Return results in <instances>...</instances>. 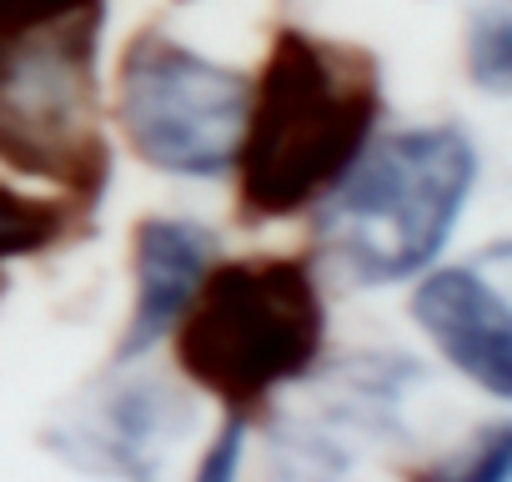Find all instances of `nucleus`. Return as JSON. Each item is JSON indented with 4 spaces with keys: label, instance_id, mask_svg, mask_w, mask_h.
Masks as SVG:
<instances>
[{
    "label": "nucleus",
    "instance_id": "obj_1",
    "mask_svg": "<svg viewBox=\"0 0 512 482\" xmlns=\"http://www.w3.org/2000/svg\"><path fill=\"white\" fill-rule=\"evenodd\" d=\"M382 131V71L362 46L312 31H277L251 81L236 141V201L246 221L312 211Z\"/></svg>",
    "mask_w": 512,
    "mask_h": 482
},
{
    "label": "nucleus",
    "instance_id": "obj_2",
    "mask_svg": "<svg viewBox=\"0 0 512 482\" xmlns=\"http://www.w3.org/2000/svg\"><path fill=\"white\" fill-rule=\"evenodd\" d=\"M482 181V146L462 121L377 131L312 206L322 252L357 287L417 282L447 252Z\"/></svg>",
    "mask_w": 512,
    "mask_h": 482
},
{
    "label": "nucleus",
    "instance_id": "obj_3",
    "mask_svg": "<svg viewBox=\"0 0 512 482\" xmlns=\"http://www.w3.org/2000/svg\"><path fill=\"white\" fill-rule=\"evenodd\" d=\"M176 367L226 412H251L317 372L327 297L307 257L211 262L171 327Z\"/></svg>",
    "mask_w": 512,
    "mask_h": 482
},
{
    "label": "nucleus",
    "instance_id": "obj_4",
    "mask_svg": "<svg viewBox=\"0 0 512 482\" xmlns=\"http://www.w3.org/2000/svg\"><path fill=\"white\" fill-rule=\"evenodd\" d=\"M246 101L251 76L161 31H141L116 61V126L171 181L231 176Z\"/></svg>",
    "mask_w": 512,
    "mask_h": 482
},
{
    "label": "nucleus",
    "instance_id": "obj_5",
    "mask_svg": "<svg viewBox=\"0 0 512 482\" xmlns=\"http://www.w3.org/2000/svg\"><path fill=\"white\" fill-rule=\"evenodd\" d=\"M91 41L0 31V161L21 176L86 186L106 176V156L86 126Z\"/></svg>",
    "mask_w": 512,
    "mask_h": 482
},
{
    "label": "nucleus",
    "instance_id": "obj_6",
    "mask_svg": "<svg viewBox=\"0 0 512 482\" xmlns=\"http://www.w3.org/2000/svg\"><path fill=\"white\" fill-rule=\"evenodd\" d=\"M507 252H487L457 267H427L412 287V322L432 337L452 372L482 387L492 402L512 397V307Z\"/></svg>",
    "mask_w": 512,
    "mask_h": 482
},
{
    "label": "nucleus",
    "instance_id": "obj_7",
    "mask_svg": "<svg viewBox=\"0 0 512 482\" xmlns=\"http://www.w3.org/2000/svg\"><path fill=\"white\" fill-rule=\"evenodd\" d=\"M191 412L186 402L156 382V377H136L111 387L96 407H81L66 432H56V452H66L71 462L91 467V472H116L131 482H156L161 457L186 437Z\"/></svg>",
    "mask_w": 512,
    "mask_h": 482
},
{
    "label": "nucleus",
    "instance_id": "obj_8",
    "mask_svg": "<svg viewBox=\"0 0 512 482\" xmlns=\"http://www.w3.org/2000/svg\"><path fill=\"white\" fill-rule=\"evenodd\" d=\"M131 317L116 342V367H131L156 342L171 337L181 312L191 307L201 277L216 262V231L196 216H146L131 241Z\"/></svg>",
    "mask_w": 512,
    "mask_h": 482
},
{
    "label": "nucleus",
    "instance_id": "obj_9",
    "mask_svg": "<svg viewBox=\"0 0 512 482\" xmlns=\"http://www.w3.org/2000/svg\"><path fill=\"white\" fill-rule=\"evenodd\" d=\"M71 236V201L36 196L0 176V267L46 257Z\"/></svg>",
    "mask_w": 512,
    "mask_h": 482
},
{
    "label": "nucleus",
    "instance_id": "obj_10",
    "mask_svg": "<svg viewBox=\"0 0 512 482\" xmlns=\"http://www.w3.org/2000/svg\"><path fill=\"white\" fill-rule=\"evenodd\" d=\"M106 0H0V31L11 36H51V41H91L101 36Z\"/></svg>",
    "mask_w": 512,
    "mask_h": 482
},
{
    "label": "nucleus",
    "instance_id": "obj_11",
    "mask_svg": "<svg viewBox=\"0 0 512 482\" xmlns=\"http://www.w3.org/2000/svg\"><path fill=\"white\" fill-rule=\"evenodd\" d=\"M467 76L482 96L512 91V11L507 0H482L467 21Z\"/></svg>",
    "mask_w": 512,
    "mask_h": 482
},
{
    "label": "nucleus",
    "instance_id": "obj_12",
    "mask_svg": "<svg viewBox=\"0 0 512 482\" xmlns=\"http://www.w3.org/2000/svg\"><path fill=\"white\" fill-rule=\"evenodd\" d=\"M412 482H512V427L507 422H487L457 452H447L432 467H422Z\"/></svg>",
    "mask_w": 512,
    "mask_h": 482
},
{
    "label": "nucleus",
    "instance_id": "obj_13",
    "mask_svg": "<svg viewBox=\"0 0 512 482\" xmlns=\"http://www.w3.org/2000/svg\"><path fill=\"white\" fill-rule=\"evenodd\" d=\"M246 432H251V412H226L216 437L206 442L191 482H241V462H246Z\"/></svg>",
    "mask_w": 512,
    "mask_h": 482
}]
</instances>
